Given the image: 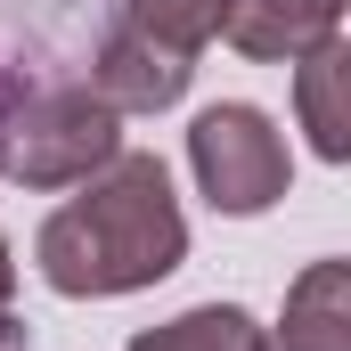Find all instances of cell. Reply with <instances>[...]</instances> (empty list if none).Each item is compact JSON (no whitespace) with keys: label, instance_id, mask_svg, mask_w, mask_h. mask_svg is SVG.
Instances as JSON below:
<instances>
[{"label":"cell","instance_id":"cell-8","mask_svg":"<svg viewBox=\"0 0 351 351\" xmlns=\"http://www.w3.org/2000/svg\"><path fill=\"white\" fill-rule=\"evenodd\" d=\"M221 8H229V0H123V25H139L147 41H164L180 58H196V49L221 33Z\"/></svg>","mask_w":351,"mask_h":351},{"label":"cell","instance_id":"cell-2","mask_svg":"<svg viewBox=\"0 0 351 351\" xmlns=\"http://www.w3.org/2000/svg\"><path fill=\"white\" fill-rule=\"evenodd\" d=\"M114 156H123V114L98 90H41L0 131V172H16L25 188H82Z\"/></svg>","mask_w":351,"mask_h":351},{"label":"cell","instance_id":"cell-1","mask_svg":"<svg viewBox=\"0 0 351 351\" xmlns=\"http://www.w3.org/2000/svg\"><path fill=\"white\" fill-rule=\"evenodd\" d=\"M33 262L58 294H139L156 278H172L188 262V221L172 204V172L156 156H114L82 180V196H66L41 237H33Z\"/></svg>","mask_w":351,"mask_h":351},{"label":"cell","instance_id":"cell-3","mask_svg":"<svg viewBox=\"0 0 351 351\" xmlns=\"http://www.w3.org/2000/svg\"><path fill=\"white\" fill-rule=\"evenodd\" d=\"M188 172H196V188H204L213 213L254 221V213H269V204L286 196L294 156H286V139L269 131L262 106H204L196 131H188Z\"/></svg>","mask_w":351,"mask_h":351},{"label":"cell","instance_id":"cell-7","mask_svg":"<svg viewBox=\"0 0 351 351\" xmlns=\"http://www.w3.org/2000/svg\"><path fill=\"white\" fill-rule=\"evenodd\" d=\"M131 351H262V327L237 311V302H196L164 327L131 335Z\"/></svg>","mask_w":351,"mask_h":351},{"label":"cell","instance_id":"cell-6","mask_svg":"<svg viewBox=\"0 0 351 351\" xmlns=\"http://www.w3.org/2000/svg\"><path fill=\"white\" fill-rule=\"evenodd\" d=\"M294 106H302V131L327 164L351 156V41L327 33L319 49H302V74H294Z\"/></svg>","mask_w":351,"mask_h":351},{"label":"cell","instance_id":"cell-5","mask_svg":"<svg viewBox=\"0 0 351 351\" xmlns=\"http://www.w3.org/2000/svg\"><path fill=\"white\" fill-rule=\"evenodd\" d=\"M343 25V0H229L221 33L245 58H302Z\"/></svg>","mask_w":351,"mask_h":351},{"label":"cell","instance_id":"cell-9","mask_svg":"<svg viewBox=\"0 0 351 351\" xmlns=\"http://www.w3.org/2000/svg\"><path fill=\"white\" fill-rule=\"evenodd\" d=\"M8 294H16V262H8V237H0V311H8Z\"/></svg>","mask_w":351,"mask_h":351},{"label":"cell","instance_id":"cell-10","mask_svg":"<svg viewBox=\"0 0 351 351\" xmlns=\"http://www.w3.org/2000/svg\"><path fill=\"white\" fill-rule=\"evenodd\" d=\"M0 131H8V114H0Z\"/></svg>","mask_w":351,"mask_h":351},{"label":"cell","instance_id":"cell-4","mask_svg":"<svg viewBox=\"0 0 351 351\" xmlns=\"http://www.w3.org/2000/svg\"><path fill=\"white\" fill-rule=\"evenodd\" d=\"M188 74H196V58H180L164 41H147L139 25H114L106 33V49H98V98L114 106V114H156V106H180L188 98Z\"/></svg>","mask_w":351,"mask_h":351}]
</instances>
